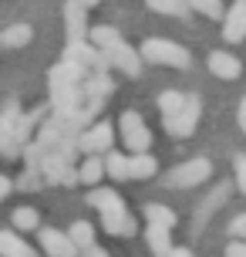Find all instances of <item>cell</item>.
I'll list each match as a JSON object with an SVG mask.
<instances>
[{
  "label": "cell",
  "mask_w": 246,
  "mask_h": 257,
  "mask_svg": "<svg viewBox=\"0 0 246 257\" xmlns=\"http://www.w3.org/2000/svg\"><path fill=\"white\" fill-rule=\"evenodd\" d=\"M88 206L102 213L104 233H112V237H135L138 233V220L128 213L125 200L112 186H88Z\"/></svg>",
  "instance_id": "6da1fadb"
},
{
  "label": "cell",
  "mask_w": 246,
  "mask_h": 257,
  "mask_svg": "<svg viewBox=\"0 0 246 257\" xmlns=\"http://www.w3.org/2000/svg\"><path fill=\"white\" fill-rule=\"evenodd\" d=\"M138 54H142L145 64H166V68H176V71H186L192 64V54L168 38H148L138 48Z\"/></svg>",
  "instance_id": "7a4b0ae2"
},
{
  "label": "cell",
  "mask_w": 246,
  "mask_h": 257,
  "mask_svg": "<svg viewBox=\"0 0 246 257\" xmlns=\"http://www.w3.org/2000/svg\"><path fill=\"white\" fill-rule=\"evenodd\" d=\"M102 51V58L108 61V68H115V71H125L128 78H138L142 75V54H138V48H132L125 38H115L108 41L104 48H98Z\"/></svg>",
  "instance_id": "3957f363"
},
{
  "label": "cell",
  "mask_w": 246,
  "mask_h": 257,
  "mask_svg": "<svg viewBox=\"0 0 246 257\" xmlns=\"http://www.w3.org/2000/svg\"><path fill=\"white\" fill-rule=\"evenodd\" d=\"M199 115H202V98L199 95H186L179 112L176 115H162V122H166V132L172 139H189L196 132V125H199Z\"/></svg>",
  "instance_id": "277c9868"
},
{
  "label": "cell",
  "mask_w": 246,
  "mask_h": 257,
  "mask_svg": "<svg viewBox=\"0 0 246 257\" xmlns=\"http://www.w3.org/2000/svg\"><path fill=\"white\" fill-rule=\"evenodd\" d=\"M209 176H212V163H209L206 156H196V159H189V163H182V166L168 169V176H166L162 183H166L168 190H189V186L206 183Z\"/></svg>",
  "instance_id": "5b68a950"
},
{
  "label": "cell",
  "mask_w": 246,
  "mask_h": 257,
  "mask_svg": "<svg viewBox=\"0 0 246 257\" xmlns=\"http://www.w3.org/2000/svg\"><path fill=\"white\" fill-rule=\"evenodd\" d=\"M115 146V125L112 122H94V125H84L74 136V149L84 156H102Z\"/></svg>",
  "instance_id": "8992f818"
},
{
  "label": "cell",
  "mask_w": 246,
  "mask_h": 257,
  "mask_svg": "<svg viewBox=\"0 0 246 257\" xmlns=\"http://www.w3.org/2000/svg\"><path fill=\"white\" fill-rule=\"evenodd\" d=\"M61 61H71V64H78L81 71H112L108 68V61L102 58V51L91 44V41L78 38V41H68L64 44V54H61Z\"/></svg>",
  "instance_id": "52a82bcc"
},
{
  "label": "cell",
  "mask_w": 246,
  "mask_h": 257,
  "mask_svg": "<svg viewBox=\"0 0 246 257\" xmlns=\"http://www.w3.org/2000/svg\"><path fill=\"white\" fill-rule=\"evenodd\" d=\"M118 128H122V139H125V149L128 153L152 149V128L145 125V118L138 112H125V115L118 118Z\"/></svg>",
  "instance_id": "ba28073f"
},
{
  "label": "cell",
  "mask_w": 246,
  "mask_h": 257,
  "mask_svg": "<svg viewBox=\"0 0 246 257\" xmlns=\"http://www.w3.org/2000/svg\"><path fill=\"white\" fill-rule=\"evenodd\" d=\"M38 240L48 257H78V247L71 244V237L54 227H38Z\"/></svg>",
  "instance_id": "9c48e42d"
},
{
  "label": "cell",
  "mask_w": 246,
  "mask_h": 257,
  "mask_svg": "<svg viewBox=\"0 0 246 257\" xmlns=\"http://www.w3.org/2000/svg\"><path fill=\"white\" fill-rule=\"evenodd\" d=\"M246 38V4L236 0L230 11L222 14V41L226 44H240Z\"/></svg>",
  "instance_id": "30bf717a"
},
{
  "label": "cell",
  "mask_w": 246,
  "mask_h": 257,
  "mask_svg": "<svg viewBox=\"0 0 246 257\" xmlns=\"http://www.w3.org/2000/svg\"><path fill=\"white\" fill-rule=\"evenodd\" d=\"M209 71L222 81H236V78L243 75V61L236 58V54H226V51H212L209 54Z\"/></svg>",
  "instance_id": "8fae6325"
},
{
  "label": "cell",
  "mask_w": 246,
  "mask_h": 257,
  "mask_svg": "<svg viewBox=\"0 0 246 257\" xmlns=\"http://www.w3.org/2000/svg\"><path fill=\"white\" fill-rule=\"evenodd\" d=\"M64 27H68V41H78L88 34V11L78 0H64Z\"/></svg>",
  "instance_id": "7c38bea8"
},
{
  "label": "cell",
  "mask_w": 246,
  "mask_h": 257,
  "mask_svg": "<svg viewBox=\"0 0 246 257\" xmlns=\"http://www.w3.org/2000/svg\"><path fill=\"white\" fill-rule=\"evenodd\" d=\"M158 173V163H156V156L148 153H132L128 156V180H152Z\"/></svg>",
  "instance_id": "4fadbf2b"
},
{
  "label": "cell",
  "mask_w": 246,
  "mask_h": 257,
  "mask_svg": "<svg viewBox=\"0 0 246 257\" xmlns=\"http://www.w3.org/2000/svg\"><path fill=\"white\" fill-rule=\"evenodd\" d=\"M74 176H78V183H84V186H98V183L104 180V159L102 156H84L81 166H74Z\"/></svg>",
  "instance_id": "5bb4252c"
},
{
  "label": "cell",
  "mask_w": 246,
  "mask_h": 257,
  "mask_svg": "<svg viewBox=\"0 0 246 257\" xmlns=\"http://www.w3.org/2000/svg\"><path fill=\"white\" fill-rule=\"evenodd\" d=\"M145 240H148V247H152L156 257H168V250H172V230H168V227L145 223Z\"/></svg>",
  "instance_id": "9a60e30c"
},
{
  "label": "cell",
  "mask_w": 246,
  "mask_h": 257,
  "mask_svg": "<svg viewBox=\"0 0 246 257\" xmlns=\"http://www.w3.org/2000/svg\"><path fill=\"white\" fill-rule=\"evenodd\" d=\"M0 257H38V254H34V247H27L20 240V233L0 230Z\"/></svg>",
  "instance_id": "2e32d148"
},
{
  "label": "cell",
  "mask_w": 246,
  "mask_h": 257,
  "mask_svg": "<svg viewBox=\"0 0 246 257\" xmlns=\"http://www.w3.org/2000/svg\"><path fill=\"white\" fill-rule=\"evenodd\" d=\"M40 118H44V112H40V108H34V112H20V115L14 118V139L20 142V146H24V142H30V136H34V128L40 125Z\"/></svg>",
  "instance_id": "e0dca14e"
},
{
  "label": "cell",
  "mask_w": 246,
  "mask_h": 257,
  "mask_svg": "<svg viewBox=\"0 0 246 257\" xmlns=\"http://www.w3.org/2000/svg\"><path fill=\"white\" fill-rule=\"evenodd\" d=\"M34 38V27L30 24H10L7 31H0V48H24Z\"/></svg>",
  "instance_id": "ac0fdd59"
},
{
  "label": "cell",
  "mask_w": 246,
  "mask_h": 257,
  "mask_svg": "<svg viewBox=\"0 0 246 257\" xmlns=\"http://www.w3.org/2000/svg\"><path fill=\"white\" fill-rule=\"evenodd\" d=\"M0 156L4 159H17L20 156V142L14 139V118L0 115Z\"/></svg>",
  "instance_id": "d6986e66"
},
{
  "label": "cell",
  "mask_w": 246,
  "mask_h": 257,
  "mask_svg": "<svg viewBox=\"0 0 246 257\" xmlns=\"http://www.w3.org/2000/svg\"><path fill=\"white\" fill-rule=\"evenodd\" d=\"M104 176L108 180H118V183H125L128 180V156H122V153H104Z\"/></svg>",
  "instance_id": "ffe728a7"
},
{
  "label": "cell",
  "mask_w": 246,
  "mask_h": 257,
  "mask_svg": "<svg viewBox=\"0 0 246 257\" xmlns=\"http://www.w3.org/2000/svg\"><path fill=\"white\" fill-rule=\"evenodd\" d=\"M145 223H158V227H176V210L162 203H145Z\"/></svg>",
  "instance_id": "44dd1931"
},
{
  "label": "cell",
  "mask_w": 246,
  "mask_h": 257,
  "mask_svg": "<svg viewBox=\"0 0 246 257\" xmlns=\"http://www.w3.org/2000/svg\"><path fill=\"white\" fill-rule=\"evenodd\" d=\"M186 4H189V11H196L199 17H209V21H222V14H226L222 0H186Z\"/></svg>",
  "instance_id": "7402d4cb"
},
{
  "label": "cell",
  "mask_w": 246,
  "mask_h": 257,
  "mask_svg": "<svg viewBox=\"0 0 246 257\" xmlns=\"http://www.w3.org/2000/svg\"><path fill=\"white\" fill-rule=\"evenodd\" d=\"M14 227H17V230H38L40 227V217H38V210H34V206H17V210H14Z\"/></svg>",
  "instance_id": "603a6c76"
},
{
  "label": "cell",
  "mask_w": 246,
  "mask_h": 257,
  "mask_svg": "<svg viewBox=\"0 0 246 257\" xmlns=\"http://www.w3.org/2000/svg\"><path fill=\"white\" fill-rule=\"evenodd\" d=\"M68 237H71V244L78 247H88V244H94V227H91L88 220H78V223H71V230H68Z\"/></svg>",
  "instance_id": "cb8c5ba5"
},
{
  "label": "cell",
  "mask_w": 246,
  "mask_h": 257,
  "mask_svg": "<svg viewBox=\"0 0 246 257\" xmlns=\"http://www.w3.org/2000/svg\"><path fill=\"white\" fill-rule=\"evenodd\" d=\"M156 14H168V17H186L189 14V4L186 0H145Z\"/></svg>",
  "instance_id": "d4e9b609"
},
{
  "label": "cell",
  "mask_w": 246,
  "mask_h": 257,
  "mask_svg": "<svg viewBox=\"0 0 246 257\" xmlns=\"http://www.w3.org/2000/svg\"><path fill=\"white\" fill-rule=\"evenodd\" d=\"M182 102H186V95L176 91V88H168V91L158 95V112H162V115H176V112L182 108Z\"/></svg>",
  "instance_id": "484cf974"
},
{
  "label": "cell",
  "mask_w": 246,
  "mask_h": 257,
  "mask_svg": "<svg viewBox=\"0 0 246 257\" xmlns=\"http://www.w3.org/2000/svg\"><path fill=\"white\" fill-rule=\"evenodd\" d=\"M40 183H44V176H40V169H34V166H27L24 169V176L14 183L17 190H24V193H34V190H40Z\"/></svg>",
  "instance_id": "4316f807"
},
{
  "label": "cell",
  "mask_w": 246,
  "mask_h": 257,
  "mask_svg": "<svg viewBox=\"0 0 246 257\" xmlns=\"http://www.w3.org/2000/svg\"><path fill=\"white\" fill-rule=\"evenodd\" d=\"M230 237H236V240H246V213H240V217L230 223Z\"/></svg>",
  "instance_id": "83f0119b"
},
{
  "label": "cell",
  "mask_w": 246,
  "mask_h": 257,
  "mask_svg": "<svg viewBox=\"0 0 246 257\" xmlns=\"http://www.w3.org/2000/svg\"><path fill=\"white\" fill-rule=\"evenodd\" d=\"M236 186L246 193V156L243 153L236 156Z\"/></svg>",
  "instance_id": "f1b7e54d"
},
{
  "label": "cell",
  "mask_w": 246,
  "mask_h": 257,
  "mask_svg": "<svg viewBox=\"0 0 246 257\" xmlns=\"http://www.w3.org/2000/svg\"><path fill=\"white\" fill-rule=\"evenodd\" d=\"M226 257H246V240H230V244H226Z\"/></svg>",
  "instance_id": "f546056e"
},
{
  "label": "cell",
  "mask_w": 246,
  "mask_h": 257,
  "mask_svg": "<svg viewBox=\"0 0 246 257\" xmlns=\"http://www.w3.org/2000/svg\"><path fill=\"white\" fill-rule=\"evenodd\" d=\"M78 257H108V250H104V247H98V240H94V244L81 247V250H78Z\"/></svg>",
  "instance_id": "4dcf8cb0"
},
{
  "label": "cell",
  "mask_w": 246,
  "mask_h": 257,
  "mask_svg": "<svg viewBox=\"0 0 246 257\" xmlns=\"http://www.w3.org/2000/svg\"><path fill=\"white\" fill-rule=\"evenodd\" d=\"M10 190H14V180H10V176H0V200L10 196Z\"/></svg>",
  "instance_id": "1f68e13d"
},
{
  "label": "cell",
  "mask_w": 246,
  "mask_h": 257,
  "mask_svg": "<svg viewBox=\"0 0 246 257\" xmlns=\"http://www.w3.org/2000/svg\"><path fill=\"white\" fill-rule=\"evenodd\" d=\"M240 128H243V136H246V95H243V102H240Z\"/></svg>",
  "instance_id": "d6a6232c"
},
{
  "label": "cell",
  "mask_w": 246,
  "mask_h": 257,
  "mask_svg": "<svg viewBox=\"0 0 246 257\" xmlns=\"http://www.w3.org/2000/svg\"><path fill=\"white\" fill-rule=\"evenodd\" d=\"M168 257H192V250H186V247H172Z\"/></svg>",
  "instance_id": "836d02e7"
},
{
  "label": "cell",
  "mask_w": 246,
  "mask_h": 257,
  "mask_svg": "<svg viewBox=\"0 0 246 257\" xmlns=\"http://www.w3.org/2000/svg\"><path fill=\"white\" fill-rule=\"evenodd\" d=\"M81 7H84V11H91V7H98V4H102V0H78Z\"/></svg>",
  "instance_id": "e575fe53"
},
{
  "label": "cell",
  "mask_w": 246,
  "mask_h": 257,
  "mask_svg": "<svg viewBox=\"0 0 246 257\" xmlns=\"http://www.w3.org/2000/svg\"><path fill=\"white\" fill-rule=\"evenodd\" d=\"M243 4H246V0H243Z\"/></svg>",
  "instance_id": "d590c367"
}]
</instances>
